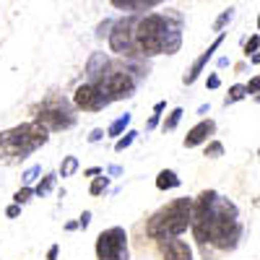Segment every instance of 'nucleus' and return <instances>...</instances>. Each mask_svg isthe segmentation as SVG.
Wrapping results in <instances>:
<instances>
[{
	"label": "nucleus",
	"mask_w": 260,
	"mask_h": 260,
	"mask_svg": "<svg viewBox=\"0 0 260 260\" xmlns=\"http://www.w3.org/2000/svg\"><path fill=\"white\" fill-rule=\"evenodd\" d=\"M206 156H208V159L224 156V143H221V141H208V143H206Z\"/></svg>",
	"instance_id": "obj_23"
},
{
	"label": "nucleus",
	"mask_w": 260,
	"mask_h": 260,
	"mask_svg": "<svg viewBox=\"0 0 260 260\" xmlns=\"http://www.w3.org/2000/svg\"><path fill=\"white\" fill-rule=\"evenodd\" d=\"M213 133H216V122H213V120H201L198 125H192V127L187 130V136H185L182 146H185V148L203 146V143H208V141H211V136H213Z\"/></svg>",
	"instance_id": "obj_11"
},
{
	"label": "nucleus",
	"mask_w": 260,
	"mask_h": 260,
	"mask_svg": "<svg viewBox=\"0 0 260 260\" xmlns=\"http://www.w3.org/2000/svg\"><path fill=\"white\" fill-rule=\"evenodd\" d=\"M138 16H125L120 21L112 24V31L107 34L110 37V47L117 55H136V45H133V26H136Z\"/></svg>",
	"instance_id": "obj_8"
},
{
	"label": "nucleus",
	"mask_w": 260,
	"mask_h": 260,
	"mask_svg": "<svg viewBox=\"0 0 260 260\" xmlns=\"http://www.w3.org/2000/svg\"><path fill=\"white\" fill-rule=\"evenodd\" d=\"M182 115H185V110H182V107H175V110L169 112V117H167V120L161 122V130H164V133H167V130H175V127L180 125Z\"/></svg>",
	"instance_id": "obj_20"
},
{
	"label": "nucleus",
	"mask_w": 260,
	"mask_h": 260,
	"mask_svg": "<svg viewBox=\"0 0 260 260\" xmlns=\"http://www.w3.org/2000/svg\"><path fill=\"white\" fill-rule=\"evenodd\" d=\"M76 172H78V159L76 156H65L62 161H60V172H57V177H73L76 175Z\"/></svg>",
	"instance_id": "obj_18"
},
{
	"label": "nucleus",
	"mask_w": 260,
	"mask_h": 260,
	"mask_svg": "<svg viewBox=\"0 0 260 260\" xmlns=\"http://www.w3.org/2000/svg\"><path fill=\"white\" fill-rule=\"evenodd\" d=\"M96 260H130L127 232L122 226H110L96 237Z\"/></svg>",
	"instance_id": "obj_7"
},
{
	"label": "nucleus",
	"mask_w": 260,
	"mask_h": 260,
	"mask_svg": "<svg viewBox=\"0 0 260 260\" xmlns=\"http://www.w3.org/2000/svg\"><path fill=\"white\" fill-rule=\"evenodd\" d=\"M161 255H164V260H192V247L185 240L172 237V240H164Z\"/></svg>",
	"instance_id": "obj_12"
},
{
	"label": "nucleus",
	"mask_w": 260,
	"mask_h": 260,
	"mask_svg": "<svg viewBox=\"0 0 260 260\" xmlns=\"http://www.w3.org/2000/svg\"><path fill=\"white\" fill-rule=\"evenodd\" d=\"M159 117H161V115H151V120L146 122V130H154V127L159 125Z\"/></svg>",
	"instance_id": "obj_34"
},
{
	"label": "nucleus",
	"mask_w": 260,
	"mask_h": 260,
	"mask_svg": "<svg viewBox=\"0 0 260 260\" xmlns=\"http://www.w3.org/2000/svg\"><path fill=\"white\" fill-rule=\"evenodd\" d=\"M104 136H107L104 130H102V127H96V130H91V136H89V143H99V141H102Z\"/></svg>",
	"instance_id": "obj_30"
},
{
	"label": "nucleus",
	"mask_w": 260,
	"mask_h": 260,
	"mask_svg": "<svg viewBox=\"0 0 260 260\" xmlns=\"http://www.w3.org/2000/svg\"><path fill=\"white\" fill-rule=\"evenodd\" d=\"M257 29H260V16H257Z\"/></svg>",
	"instance_id": "obj_41"
},
{
	"label": "nucleus",
	"mask_w": 260,
	"mask_h": 260,
	"mask_svg": "<svg viewBox=\"0 0 260 260\" xmlns=\"http://www.w3.org/2000/svg\"><path fill=\"white\" fill-rule=\"evenodd\" d=\"M232 18H234V8H226V11H224V13H221L219 18L213 21V31H224V26L229 24Z\"/></svg>",
	"instance_id": "obj_25"
},
{
	"label": "nucleus",
	"mask_w": 260,
	"mask_h": 260,
	"mask_svg": "<svg viewBox=\"0 0 260 260\" xmlns=\"http://www.w3.org/2000/svg\"><path fill=\"white\" fill-rule=\"evenodd\" d=\"M257 50H260V37L255 34V37H250V39H247V45H245V55L250 57V55H255Z\"/></svg>",
	"instance_id": "obj_27"
},
{
	"label": "nucleus",
	"mask_w": 260,
	"mask_h": 260,
	"mask_svg": "<svg viewBox=\"0 0 260 260\" xmlns=\"http://www.w3.org/2000/svg\"><path fill=\"white\" fill-rule=\"evenodd\" d=\"M257 154H260V148H257Z\"/></svg>",
	"instance_id": "obj_42"
},
{
	"label": "nucleus",
	"mask_w": 260,
	"mask_h": 260,
	"mask_svg": "<svg viewBox=\"0 0 260 260\" xmlns=\"http://www.w3.org/2000/svg\"><path fill=\"white\" fill-rule=\"evenodd\" d=\"M57 255H60V245H52L47 250V260H57Z\"/></svg>",
	"instance_id": "obj_33"
},
{
	"label": "nucleus",
	"mask_w": 260,
	"mask_h": 260,
	"mask_svg": "<svg viewBox=\"0 0 260 260\" xmlns=\"http://www.w3.org/2000/svg\"><path fill=\"white\" fill-rule=\"evenodd\" d=\"M136 55L156 57L175 55L182 47V18L172 13H146L136 18L133 26Z\"/></svg>",
	"instance_id": "obj_2"
},
{
	"label": "nucleus",
	"mask_w": 260,
	"mask_h": 260,
	"mask_svg": "<svg viewBox=\"0 0 260 260\" xmlns=\"http://www.w3.org/2000/svg\"><path fill=\"white\" fill-rule=\"evenodd\" d=\"M107 175H112V177L122 175V167H110V169H107Z\"/></svg>",
	"instance_id": "obj_37"
},
{
	"label": "nucleus",
	"mask_w": 260,
	"mask_h": 260,
	"mask_svg": "<svg viewBox=\"0 0 260 260\" xmlns=\"http://www.w3.org/2000/svg\"><path fill=\"white\" fill-rule=\"evenodd\" d=\"M34 120L42 122L47 130H68L76 125V115L65 99H47L34 107Z\"/></svg>",
	"instance_id": "obj_5"
},
{
	"label": "nucleus",
	"mask_w": 260,
	"mask_h": 260,
	"mask_svg": "<svg viewBox=\"0 0 260 260\" xmlns=\"http://www.w3.org/2000/svg\"><path fill=\"white\" fill-rule=\"evenodd\" d=\"M73 229H78V221H68V224H65V232H73Z\"/></svg>",
	"instance_id": "obj_38"
},
{
	"label": "nucleus",
	"mask_w": 260,
	"mask_h": 260,
	"mask_svg": "<svg viewBox=\"0 0 260 260\" xmlns=\"http://www.w3.org/2000/svg\"><path fill=\"white\" fill-rule=\"evenodd\" d=\"M221 45H224V31H219V37H216V39L211 42V47H208V50H206V52H203V55H201V57H198V60H195V62L190 65V68H187V73L182 76V83H185V86H192L195 81H198V78H201V73L206 71V65L211 62V57H213V52H216V50H219Z\"/></svg>",
	"instance_id": "obj_10"
},
{
	"label": "nucleus",
	"mask_w": 260,
	"mask_h": 260,
	"mask_svg": "<svg viewBox=\"0 0 260 260\" xmlns=\"http://www.w3.org/2000/svg\"><path fill=\"white\" fill-rule=\"evenodd\" d=\"M229 65V57H219V68H226Z\"/></svg>",
	"instance_id": "obj_40"
},
{
	"label": "nucleus",
	"mask_w": 260,
	"mask_h": 260,
	"mask_svg": "<svg viewBox=\"0 0 260 260\" xmlns=\"http://www.w3.org/2000/svg\"><path fill=\"white\" fill-rule=\"evenodd\" d=\"M130 120H133V115H130V112H125V115H120L110 127H107V136H110V138H120L122 133H125V130L130 127Z\"/></svg>",
	"instance_id": "obj_16"
},
{
	"label": "nucleus",
	"mask_w": 260,
	"mask_h": 260,
	"mask_svg": "<svg viewBox=\"0 0 260 260\" xmlns=\"http://www.w3.org/2000/svg\"><path fill=\"white\" fill-rule=\"evenodd\" d=\"M164 110H167V102H156L154 104V115H161Z\"/></svg>",
	"instance_id": "obj_36"
},
{
	"label": "nucleus",
	"mask_w": 260,
	"mask_h": 260,
	"mask_svg": "<svg viewBox=\"0 0 260 260\" xmlns=\"http://www.w3.org/2000/svg\"><path fill=\"white\" fill-rule=\"evenodd\" d=\"M50 141V130L31 120V122H21L11 130L0 133V159L3 161H16V159H26L31 151L39 146H45Z\"/></svg>",
	"instance_id": "obj_3"
},
{
	"label": "nucleus",
	"mask_w": 260,
	"mask_h": 260,
	"mask_svg": "<svg viewBox=\"0 0 260 260\" xmlns=\"http://www.w3.org/2000/svg\"><path fill=\"white\" fill-rule=\"evenodd\" d=\"M180 185H182V180L177 177L175 169H161L159 175H156V187H159V190H175V187H180Z\"/></svg>",
	"instance_id": "obj_15"
},
{
	"label": "nucleus",
	"mask_w": 260,
	"mask_h": 260,
	"mask_svg": "<svg viewBox=\"0 0 260 260\" xmlns=\"http://www.w3.org/2000/svg\"><path fill=\"white\" fill-rule=\"evenodd\" d=\"M192 224V198H175L172 203L161 206L146 224V234L151 240H172L180 237Z\"/></svg>",
	"instance_id": "obj_4"
},
{
	"label": "nucleus",
	"mask_w": 260,
	"mask_h": 260,
	"mask_svg": "<svg viewBox=\"0 0 260 260\" xmlns=\"http://www.w3.org/2000/svg\"><path fill=\"white\" fill-rule=\"evenodd\" d=\"M6 216H8V219H16V216H21V206H18V203L8 206V208H6Z\"/></svg>",
	"instance_id": "obj_31"
},
{
	"label": "nucleus",
	"mask_w": 260,
	"mask_h": 260,
	"mask_svg": "<svg viewBox=\"0 0 260 260\" xmlns=\"http://www.w3.org/2000/svg\"><path fill=\"white\" fill-rule=\"evenodd\" d=\"M206 86H208V89H219V86H221V78H219V76H208Z\"/></svg>",
	"instance_id": "obj_32"
},
{
	"label": "nucleus",
	"mask_w": 260,
	"mask_h": 260,
	"mask_svg": "<svg viewBox=\"0 0 260 260\" xmlns=\"http://www.w3.org/2000/svg\"><path fill=\"white\" fill-rule=\"evenodd\" d=\"M136 130H125V133L117 138V143H115V151H117V154H122V151L125 148H130V146H133V141H136Z\"/></svg>",
	"instance_id": "obj_21"
},
{
	"label": "nucleus",
	"mask_w": 260,
	"mask_h": 260,
	"mask_svg": "<svg viewBox=\"0 0 260 260\" xmlns=\"http://www.w3.org/2000/svg\"><path fill=\"white\" fill-rule=\"evenodd\" d=\"M242 99H247V89L242 83H234L232 89H229V94L224 96V104L229 107V104H237V102H242Z\"/></svg>",
	"instance_id": "obj_19"
},
{
	"label": "nucleus",
	"mask_w": 260,
	"mask_h": 260,
	"mask_svg": "<svg viewBox=\"0 0 260 260\" xmlns=\"http://www.w3.org/2000/svg\"><path fill=\"white\" fill-rule=\"evenodd\" d=\"M250 62H252V65H257V62H260V50H257L255 55H250Z\"/></svg>",
	"instance_id": "obj_39"
},
{
	"label": "nucleus",
	"mask_w": 260,
	"mask_h": 260,
	"mask_svg": "<svg viewBox=\"0 0 260 260\" xmlns=\"http://www.w3.org/2000/svg\"><path fill=\"white\" fill-rule=\"evenodd\" d=\"M192 234L201 245H213L216 250H234L242 240L240 208L216 190H203L192 201Z\"/></svg>",
	"instance_id": "obj_1"
},
{
	"label": "nucleus",
	"mask_w": 260,
	"mask_h": 260,
	"mask_svg": "<svg viewBox=\"0 0 260 260\" xmlns=\"http://www.w3.org/2000/svg\"><path fill=\"white\" fill-rule=\"evenodd\" d=\"M96 175H104V169H102V167H91V169H86V177H96Z\"/></svg>",
	"instance_id": "obj_35"
},
{
	"label": "nucleus",
	"mask_w": 260,
	"mask_h": 260,
	"mask_svg": "<svg viewBox=\"0 0 260 260\" xmlns=\"http://www.w3.org/2000/svg\"><path fill=\"white\" fill-rule=\"evenodd\" d=\"M107 68H110V57H107L104 52H94V55H91V60L86 62V73H89L91 78L102 76Z\"/></svg>",
	"instance_id": "obj_14"
},
{
	"label": "nucleus",
	"mask_w": 260,
	"mask_h": 260,
	"mask_svg": "<svg viewBox=\"0 0 260 260\" xmlns=\"http://www.w3.org/2000/svg\"><path fill=\"white\" fill-rule=\"evenodd\" d=\"M39 175H42V167H37V164H34V167H29L21 177H24V185H31L34 180H39Z\"/></svg>",
	"instance_id": "obj_26"
},
{
	"label": "nucleus",
	"mask_w": 260,
	"mask_h": 260,
	"mask_svg": "<svg viewBox=\"0 0 260 260\" xmlns=\"http://www.w3.org/2000/svg\"><path fill=\"white\" fill-rule=\"evenodd\" d=\"M31 198H34V187H31V185H24L21 190H16V195H13V203H18V206H26Z\"/></svg>",
	"instance_id": "obj_22"
},
{
	"label": "nucleus",
	"mask_w": 260,
	"mask_h": 260,
	"mask_svg": "<svg viewBox=\"0 0 260 260\" xmlns=\"http://www.w3.org/2000/svg\"><path fill=\"white\" fill-rule=\"evenodd\" d=\"M55 185H57V175H45L39 180V185L34 187V195L37 198H45V195H50L55 190Z\"/></svg>",
	"instance_id": "obj_17"
},
{
	"label": "nucleus",
	"mask_w": 260,
	"mask_h": 260,
	"mask_svg": "<svg viewBox=\"0 0 260 260\" xmlns=\"http://www.w3.org/2000/svg\"><path fill=\"white\" fill-rule=\"evenodd\" d=\"M107 187H110V177H94V182H91V187H89V192L91 195H102V192H107Z\"/></svg>",
	"instance_id": "obj_24"
},
{
	"label": "nucleus",
	"mask_w": 260,
	"mask_h": 260,
	"mask_svg": "<svg viewBox=\"0 0 260 260\" xmlns=\"http://www.w3.org/2000/svg\"><path fill=\"white\" fill-rule=\"evenodd\" d=\"M89 224H91V211H83V213L78 216V226H81V229H86Z\"/></svg>",
	"instance_id": "obj_29"
},
{
	"label": "nucleus",
	"mask_w": 260,
	"mask_h": 260,
	"mask_svg": "<svg viewBox=\"0 0 260 260\" xmlns=\"http://www.w3.org/2000/svg\"><path fill=\"white\" fill-rule=\"evenodd\" d=\"M99 83V89L110 96V102H120V99H130L136 94V78L130 76L127 68H107L102 76L91 78Z\"/></svg>",
	"instance_id": "obj_6"
},
{
	"label": "nucleus",
	"mask_w": 260,
	"mask_h": 260,
	"mask_svg": "<svg viewBox=\"0 0 260 260\" xmlns=\"http://www.w3.org/2000/svg\"><path fill=\"white\" fill-rule=\"evenodd\" d=\"M245 89H247V96H252V94H260V76H255L247 86H245Z\"/></svg>",
	"instance_id": "obj_28"
},
{
	"label": "nucleus",
	"mask_w": 260,
	"mask_h": 260,
	"mask_svg": "<svg viewBox=\"0 0 260 260\" xmlns=\"http://www.w3.org/2000/svg\"><path fill=\"white\" fill-rule=\"evenodd\" d=\"M73 104L78 107V110H83V112H99V110H104V107H110L112 102L99 89L96 81H89V83H81L76 89Z\"/></svg>",
	"instance_id": "obj_9"
},
{
	"label": "nucleus",
	"mask_w": 260,
	"mask_h": 260,
	"mask_svg": "<svg viewBox=\"0 0 260 260\" xmlns=\"http://www.w3.org/2000/svg\"><path fill=\"white\" fill-rule=\"evenodd\" d=\"M110 3L120 11H130V13H143V11H151L156 8L159 3H164V0H110Z\"/></svg>",
	"instance_id": "obj_13"
}]
</instances>
